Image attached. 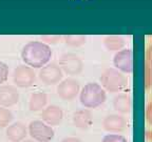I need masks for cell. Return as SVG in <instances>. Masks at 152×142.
Here are the masks:
<instances>
[{
    "mask_svg": "<svg viewBox=\"0 0 152 142\" xmlns=\"http://www.w3.org/2000/svg\"><path fill=\"white\" fill-rule=\"evenodd\" d=\"M52 57V50L48 44L40 41L26 43L21 51V58L28 66L40 69L47 65Z\"/></svg>",
    "mask_w": 152,
    "mask_h": 142,
    "instance_id": "6da1fadb",
    "label": "cell"
},
{
    "mask_svg": "<svg viewBox=\"0 0 152 142\" xmlns=\"http://www.w3.org/2000/svg\"><path fill=\"white\" fill-rule=\"evenodd\" d=\"M79 100L86 109H96L107 100L106 90L98 83L90 82L81 88Z\"/></svg>",
    "mask_w": 152,
    "mask_h": 142,
    "instance_id": "7a4b0ae2",
    "label": "cell"
},
{
    "mask_svg": "<svg viewBox=\"0 0 152 142\" xmlns=\"http://www.w3.org/2000/svg\"><path fill=\"white\" fill-rule=\"evenodd\" d=\"M99 80L102 88L110 93L121 92L128 85V78L124 75L123 72L112 67L102 72Z\"/></svg>",
    "mask_w": 152,
    "mask_h": 142,
    "instance_id": "3957f363",
    "label": "cell"
},
{
    "mask_svg": "<svg viewBox=\"0 0 152 142\" xmlns=\"http://www.w3.org/2000/svg\"><path fill=\"white\" fill-rule=\"evenodd\" d=\"M28 130L32 139L37 142H50L54 138V130L52 126L42 120L31 121Z\"/></svg>",
    "mask_w": 152,
    "mask_h": 142,
    "instance_id": "277c9868",
    "label": "cell"
},
{
    "mask_svg": "<svg viewBox=\"0 0 152 142\" xmlns=\"http://www.w3.org/2000/svg\"><path fill=\"white\" fill-rule=\"evenodd\" d=\"M59 66L66 75H79L83 70V62L80 57L73 53H66L59 58Z\"/></svg>",
    "mask_w": 152,
    "mask_h": 142,
    "instance_id": "5b68a950",
    "label": "cell"
},
{
    "mask_svg": "<svg viewBox=\"0 0 152 142\" xmlns=\"http://www.w3.org/2000/svg\"><path fill=\"white\" fill-rule=\"evenodd\" d=\"M36 80V74L31 66L19 65L14 70L13 81L18 88H30Z\"/></svg>",
    "mask_w": 152,
    "mask_h": 142,
    "instance_id": "8992f818",
    "label": "cell"
},
{
    "mask_svg": "<svg viewBox=\"0 0 152 142\" xmlns=\"http://www.w3.org/2000/svg\"><path fill=\"white\" fill-rule=\"evenodd\" d=\"M38 76L45 85H55L60 82L64 75H62L61 67L58 64L52 62L41 67L38 73Z\"/></svg>",
    "mask_w": 152,
    "mask_h": 142,
    "instance_id": "52a82bcc",
    "label": "cell"
},
{
    "mask_svg": "<svg viewBox=\"0 0 152 142\" xmlns=\"http://www.w3.org/2000/svg\"><path fill=\"white\" fill-rule=\"evenodd\" d=\"M80 93L79 82L76 79L66 78L59 82L57 86V95L64 101H72Z\"/></svg>",
    "mask_w": 152,
    "mask_h": 142,
    "instance_id": "ba28073f",
    "label": "cell"
},
{
    "mask_svg": "<svg viewBox=\"0 0 152 142\" xmlns=\"http://www.w3.org/2000/svg\"><path fill=\"white\" fill-rule=\"evenodd\" d=\"M113 64L118 71L130 74L133 70L132 51L130 49H125L116 52L113 58Z\"/></svg>",
    "mask_w": 152,
    "mask_h": 142,
    "instance_id": "9c48e42d",
    "label": "cell"
},
{
    "mask_svg": "<svg viewBox=\"0 0 152 142\" xmlns=\"http://www.w3.org/2000/svg\"><path fill=\"white\" fill-rule=\"evenodd\" d=\"M127 124H128V122H127L126 118L123 117L121 115H118V114L108 115L102 120L104 130L109 133H112V134H118V133L123 132L127 128Z\"/></svg>",
    "mask_w": 152,
    "mask_h": 142,
    "instance_id": "30bf717a",
    "label": "cell"
},
{
    "mask_svg": "<svg viewBox=\"0 0 152 142\" xmlns=\"http://www.w3.org/2000/svg\"><path fill=\"white\" fill-rule=\"evenodd\" d=\"M19 101V92L13 85H0V106L10 107Z\"/></svg>",
    "mask_w": 152,
    "mask_h": 142,
    "instance_id": "8fae6325",
    "label": "cell"
},
{
    "mask_svg": "<svg viewBox=\"0 0 152 142\" xmlns=\"http://www.w3.org/2000/svg\"><path fill=\"white\" fill-rule=\"evenodd\" d=\"M41 119L51 126L59 125L64 119V112L58 105H49L41 113Z\"/></svg>",
    "mask_w": 152,
    "mask_h": 142,
    "instance_id": "7c38bea8",
    "label": "cell"
},
{
    "mask_svg": "<svg viewBox=\"0 0 152 142\" xmlns=\"http://www.w3.org/2000/svg\"><path fill=\"white\" fill-rule=\"evenodd\" d=\"M72 120L75 128L79 130H88L93 124V115L89 109H81L73 114Z\"/></svg>",
    "mask_w": 152,
    "mask_h": 142,
    "instance_id": "4fadbf2b",
    "label": "cell"
},
{
    "mask_svg": "<svg viewBox=\"0 0 152 142\" xmlns=\"http://www.w3.org/2000/svg\"><path fill=\"white\" fill-rule=\"evenodd\" d=\"M28 135V128L22 122H15L7 128L5 136L10 142H21Z\"/></svg>",
    "mask_w": 152,
    "mask_h": 142,
    "instance_id": "5bb4252c",
    "label": "cell"
},
{
    "mask_svg": "<svg viewBox=\"0 0 152 142\" xmlns=\"http://www.w3.org/2000/svg\"><path fill=\"white\" fill-rule=\"evenodd\" d=\"M48 103V96L45 93L38 92L31 95L30 101H28V109L31 112H38L45 109Z\"/></svg>",
    "mask_w": 152,
    "mask_h": 142,
    "instance_id": "9a60e30c",
    "label": "cell"
},
{
    "mask_svg": "<svg viewBox=\"0 0 152 142\" xmlns=\"http://www.w3.org/2000/svg\"><path fill=\"white\" fill-rule=\"evenodd\" d=\"M114 109L119 114H127L131 109V98L127 94H118L113 99Z\"/></svg>",
    "mask_w": 152,
    "mask_h": 142,
    "instance_id": "2e32d148",
    "label": "cell"
},
{
    "mask_svg": "<svg viewBox=\"0 0 152 142\" xmlns=\"http://www.w3.org/2000/svg\"><path fill=\"white\" fill-rule=\"evenodd\" d=\"M104 45L108 51H121L125 46V40L121 36H107L104 38Z\"/></svg>",
    "mask_w": 152,
    "mask_h": 142,
    "instance_id": "e0dca14e",
    "label": "cell"
},
{
    "mask_svg": "<svg viewBox=\"0 0 152 142\" xmlns=\"http://www.w3.org/2000/svg\"><path fill=\"white\" fill-rule=\"evenodd\" d=\"M62 38L64 43L71 47H79L87 42V37L85 35H66Z\"/></svg>",
    "mask_w": 152,
    "mask_h": 142,
    "instance_id": "ac0fdd59",
    "label": "cell"
},
{
    "mask_svg": "<svg viewBox=\"0 0 152 142\" xmlns=\"http://www.w3.org/2000/svg\"><path fill=\"white\" fill-rule=\"evenodd\" d=\"M13 120V114L9 109L0 106V128H7Z\"/></svg>",
    "mask_w": 152,
    "mask_h": 142,
    "instance_id": "d6986e66",
    "label": "cell"
},
{
    "mask_svg": "<svg viewBox=\"0 0 152 142\" xmlns=\"http://www.w3.org/2000/svg\"><path fill=\"white\" fill-rule=\"evenodd\" d=\"M102 142H128L123 135L119 134H109L102 138Z\"/></svg>",
    "mask_w": 152,
    "mask_h": 142,
    "instance_id": "ffe728a7",
    "label": "cell"
},
{
    "mask_svg": "<svg viewBox=\"0 0 152 142\" xmlns=\"http://www.w3.org/2000/svg\"><path fill=\"white\" fill-rule=\"evenodd\" d=\"M9 78V66L4 62L0 61V84L4 83Z\"/></svg>",
    "mask_w": 152,
    "mask_h": 142,
    "instance_id": "44dd1931",
    "label": "cell"
},
{
    "mask_svg": "<svg viewBox=\"0 0 152 142\" xmlns=\"http://www.w3.org/2000/svg\"><path fill=\"white\" fill-rule=\"evenodd\" d=\"M61 39L59 35H45L41 36V40L43 41V43L45 44H56L59 42V40Z\"/></svg>",
    "mask_w": 152,
    "mask_h": 142,
    "instance_id": "7402d4cb",
    "label": "cell"
},
{
    "mask_svg": "<svg viewBox=\"0 0 152 142\" xmlns=\"http://www.w3.org/2000/svg\"><path fill=\"white\" fill-rule=\"evenodd\" d=\"M146 118H147L148 122L152 125V101L147 105V109H146Z\"/></svg>",
    "mask_w": 152,
    "mask_h": 142,
    "instance_id": "603a6c76",
    "label": "cell"
},
{
    "mask_svg": "<svg viewBox=\"0 0 152 142\" xmlns=\"http://www.w3.org/2000/svg\"><path fill=\"white\" fill-rule=\"evenodd\" d=\"M60 142H83V141L77 137H66L64 138Z\"/></svg>",
    "mask_w": 152,
    "mask_h": 142,
    "instance_id": "cb8c5ba5",
    "label": "cell"
},
{
    "mask_svg": "<svg viewBox=\"0 0 152 142\" xmlns=\"http://www.w3.org/2000/svg\"><path fill=\"white\" fill-rule=\"evenodd\" d=\"M147 59H148V63L149 65L152 67V44L149 46L148 49V52H147Z\"/></svg>",
    "mask_w": 152,
    "mask_h": 142,
    "instance_id": "d4e9b609",
    "label": "cell"
},
{
    "mask_svg": "<svg viewBox=\"0 0 152 142\" xmlns=\"http://www.w3.org/2000/svg\"><path fill=\"white\" fill-rule=\"evenodd\" d=\"M145 142H152V132H147L145 134Z\"/></svg>",
    "mask_w": 152,
    "mask_h": 142,
    "instance_id": "484cf974",
    "label": "cell"
},
{
    "mask_svg": "<svg viewBox=\"0 0 152 142\" xmlns=\"http://www.w3.org/2000/svg\"><path fill=\"white\" fill-rule=\"evenodd\" d=\"M21 142H37V141H35V140H32V139H24L23 141H21Z\"/></svg>",
    "mask_w": 152,
    "mask_h": 142,
    "instance_id": "4316f807",
    "label": "cell"
}]
</instances>
